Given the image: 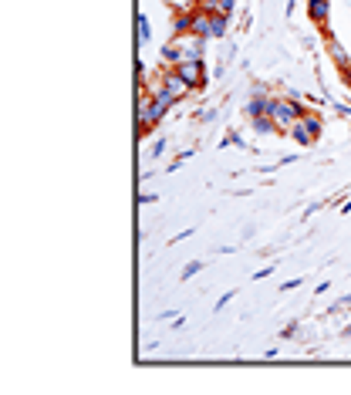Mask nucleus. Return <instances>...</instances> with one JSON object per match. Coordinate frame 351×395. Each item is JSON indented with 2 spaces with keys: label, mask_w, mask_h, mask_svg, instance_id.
<instances>
[{
  "label": "nucleus",
  "mask_w": 351,
  "mask_h": 395,
  "mask_svg": "<svg viewBox=\"0 0 351 395\" xmlns=\"http://www.w3.org/2000/svg\"><path fill=\"white\" fill-rule=\"evenodd\" d=\"M345 78H348V84H351V65H348V68H345Z\"/></svg>",
  "instance_id": "14"
},
{
  "label": "nucleus",
  "mask_w": 351,
  "mask_h": 395,
  "mask_svg": "<svg viewBox=\"0 0 351 395\" xmlns=\"http://www.w3.org/2000/svg\"><path fill=\"white\" fill-rule=\"evenodd\" d=\"M253 128H257V132H280V125H277L271 115H257V119H253Z\"/></svg>",
  "instance_id": "11"
},
{
  "label": "nucleus",
  "mask_w": 351,
  "mask_h": 395,
  "mask_svg": "<svg viewBox=\"0 0 351 395\" xmlns=\"http://www.w3.org/2000/svg\"><path fill=\"white\" fill-rule=\"evenodd\" d=\"M199 3L206 14H227L230 17V10H234V0H199Z\"/></svg>",
  "instance_id": "8"
},
{
  "label": "nucleus",
  "mask_w": 351,
  "mask_h": 395,
  "mask_svg": "<svg viewBox=\"0 0 351 395\" xmlns=\"http://www.w3.org/2000/svg\"><path fill=\"white\" fill-rule=\"evenodd\" d=\"M172 3H176V7H190L193 0H172Z\"/></svg>",
  "instance_id": "13"
},
{
  "label": "nucleus",
  "mask_w": 351,
  "mask_h": 395,
  "mask_svg": "<svg viewBox=\"0 0 351 395\" xmlns=\"http://www.w3.org/2000/svg\"><path fill=\"white\" fill-rule=\"evenodd\" d=\"M199 267H203V264H190V267H186V271H183V277H193L196 271H199Z\"/></svg>",
  "instance_id": "12"
},
{
  "label": "nucleus",
  "mask_w": 351,
  "mask_h": 395,
  "mask_svg": "<svg viewBox=\"0 0 351 395\" xmlns=\"http://www.w3.org/2000/svg\"><path fill=\"white\" fill-rule=\"evenodd\" d=\"M304 112H301V105L297 102H291V98H273V105H271V119L280 125V132H287L294 122L301 119Z\"/></svg>",
  "instance_id": "3"
},
{
  "label": "nucleus",
  "mask_w": 351,
  "mask_h": 395,
  "mask_svg": "<svg viewBox=\"0 0 351 395\" xmlns=\"http://www.w3.org/2000/svg\"><path fill=\"white\" fill-rule=\"evenodd\" d=\"M176 71L190 81V88H199V84L206 81V78H203V61H179V65H176Z\"/></svg>",
  "instance_id": "6"
},
{
  "label": "nucleus",
  "mask_w": 351,
  "mask_h": 395,
  "mask_svg": "<svg viewBox=\"0 0 351 395\" xmlns=\"http://www.w3.org/2000/svg\"><path fill=\"white\" fill-rule=\"evenodd\" d=\"M190 34H196V38H203V41L216 38V34H213V14H206V10L193 14V27H190Z\"/></svg>",
  "instance_id": "5"
},
{
  "label": "nucleus",
  "mask_w": 351,
  "mask_h": 395,
  "mask_svg": "<svg viewBox=\"0 0 351 395\" xmlns=\"http://www.w3.org/2000/svg\"><path fill=\"white\" fill-rule=\"evenodd\" d=\"M271 98H264V95H253V102H250V115L257 119V115H271Z\"/></svg>",
  "instance_id": "10"
},
{
  "label": "nucleus",
  "mask_w": 351,
  "mask_h": 395,
  "mask_svg": "<svg viewBox=\"0 0 351 395\" xmlns=\"http://www.w3.org/2000/svg\"><path fill=\"white\" fill-rule=\"evenodd\" d=\"M328 54H331V61H335V65H341V68H348V54H345V47H341L338 41L331 38V34H328Z\"/></svg>",
  "instance_id": "9"
},
{
  "label": "nucleus",
  "mask_w": 351,
  "mask_h": 395,
  "mask_svg": "<svg viewBox=\"0 0 351 395\" xmlns=\"http://www.w3.org/2000/svg\"><path fill=\"white\" fill-rule=\"evenodd\" d=\"M287 135H291L297 146H311V142H317V135H321V119H317V115H301V119L287 128Z\"/></svg>",
  "instance_id": "2"
},
{
  "label": "nucleus",
  "mask_w": 351,
  "mask_h": 395,
  "mask_svg": "<svg viewBox=\"0 0 351 395\" xmlns=\"http://www.w3.org/2000/svg\"><path fill=\"white\" fill-rule=\"evenodd\" d=\"M162 61H166V65L203 61V38H196V34H176V38L162 47Z\"/></svg>",
  "instance_id": "1"
},
{
  "label": "nucleus",
  "mask_w": 351,
  "mask_h": 395,
  "mask_svg": "<svg viewBox=\"0 0 351 395\" xmlns=\"http://www.w3.org/2000/svg\"><path fill=\"white\" fill-rule=\"evenodd\" d=\"M308 10H311L314 24H324L328 14H331V0H308Z\"/></svg>",
  "instance_id": "7"
},
{
  "label": "nucleus",
  "mask_w": 351,
  "mask_h": 395,
  "mask_svg": "<svg viewBox=\"0 0 351 395\" xmlns=\"http://www.w3.org/2000/svg\"><path fill=\"white\" fill-rule=\"evenodd\" d=\"M159 88H166V91H169L172 98H183V95H190V91H193V88H190V81L183 78V75H179L176 68L162 75V84H159Z\"/></svg>",
  "instance_id": "4"
}]
</instances>
